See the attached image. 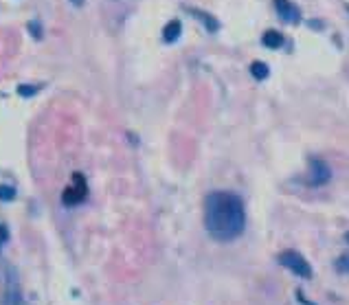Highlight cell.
<instances>
[{
	"mask_svg": "<svg viewBox=\"0 0 349 305\" xmlns=\"http://www.w3.org/2000/svg\"><path fill=\"white\" fill-rule=\"evenodd\" d=\"M204 226L217 242H230L246 226V211L240 196L230 191H213L204 200Z\"/></svg>",
	"mask_w": 349,
	"mask_h": 305,
	"instance_id": "6da1fadb",
	"label": "cell"
},
{
	"mask_svg": "<svg viewBox=\"0 0 349 305\" xmlns=\"http://www.w3.org/2000/svg\"><path fill=\"white\" fill-rule=\"evenodd\" d=\"M279 261H281V266H286L290 270V273L299 275L303 279H309V277H312V266H309L305 257L301 253H296V250H286V253H281Z\"/></svg>",
	"mask_w": 349,
	"mask_h": 305,
	"instance_id": "7a4b0ae2",
	"label": "cell"
},
{
	"mask_svg": "<svg viewBox=\"0 0 349 305\" xmlns=\"http://www.w3.org/2000/svg\"><path fill=\"white\" fill-rule=\"evenodd\" d=\"M329 178H332V169H329L323 161H312V163H309V171H307L309 184H316V187H321V184L329 182Z\"/></svg>",
	"mask_w": 349,
	"mask_h": 305,
	"instance_id": "3957f363",
	"label": "cell"
},
{
	"mask_svg": "<svg viewBox=\"0 0 349 305\" xmlns=\"http://www.w3.org/2000/svg\"><path fill=\"white\" fill-rule=\"evenodd\" d=\"M275 7H277V11H279V16L286 20V22L290 24H296L301 20V11H299V7L292 5L290 0H275Z\"/></svg>",
	"mask_w": 349,
	"mask_h": 305,
	"instance_id": "277c9868",
	"label": "cell"
},
{
	"mask_svg": "<svg viewBox=\"0 0 349 305\" xmlns=\"http://www.w3.org/2000/svg\"><path fill=\"white\" fill-rule=\"evenodd\" d=\"M3 305H20V288L13 273L7 275V283L3 290Z\"/></svg>",
	"mask_w": 349,
	"mask_h": 305,
	"instance_id": "5b68a950",
	"label": "cell"
},
{
	"mask_svg": "<svg viewBox=\"0 0 349 305\" xmlns=\"http://www.w3.org/2000/svg\"><path fill=\"white\" fill-rule=\"evenodd\" d=\"M75 180H77V187H75V189H72V187H70V189H66V191H64V196H62L64 204H68V207H70V204L82 202L84 198H86V187L79 189V184H84V178L79 176V174H75Z\"/></svg>",
	"mask_w": 349,
	"mask_h": 305,
	"instance_id": "8992f818",
	"label": "cell"
},
{
	"mask_svg": "<svg viewBox=\"0 0 349 305\" xmlns=\"http://www.w3.org/2000/svg\"><path fill=\"white\" fill-rule=\"evenodd\" d=\"M180 33H182L180 20H171V22H167L163 29V40L165 42H176V40L180 37Z\"/></svg>",
	"mask_w": 349,
	"mask_h": 305,
	"instance_id": "52a82bcc",
	"label": "cell"
},
{
	"mask_svg": "<svg viewBox=\"0 0 349 305\" xmlns=\"http://www.w3.org/2000/svg\"><path fill=\"white\" fill-rule=\"evenodd\" d=\"M261 42H263V46H268V49H279L283 44V37H281L279 31H266L261 37Z\"/></svg>",
	"mask_w": 349,
	"mask_h": 305,
	"instance_id": "ba28073f",
	"label": "cell"
},
{
	"mask_svg": "<svg viewBox=\"0 0 349 305\" xmlns=\"http://www.w3.org/2000/svg\"><path fill=\"white\" fill-rule=\"evenodd\" d=\"M268 66L263 64V62H253L250 64V75H253L255 79H266L268 77Z\"/></svg>",
	"mask_w": 349,
	"mask_h": 305,
	"instance_id": "9c48e42d",
	"label": "cell"
},
{
	"mask_svg": "<svg viewBox=\"0 0 349 305\" xmlns=\"http://www.w3.org/2000/svg\"><path fill=\"white\" fill-rule=\"evenodd\" d=\"M26 29L31 31V35L35 37V40H42V35H44V31H42V24H40V20L37 18H33V20H29V24H26Z\"/></svg>",
	"mask_w": 349,
	"mask_h": 305,
	"instance_id": "30bf717a",
	"label": "cell"
},
{
	"mask_svg": "<svg viewBox=\"0 0 349 305\" xmlns=\"http://www.w3.org/2000/svg\"><path fill=\"white\" fill-rule=\"evenodd\" d=\"M16 198V189L9 187V184H0V200L3 202H11Z\"/></svg>",
	"mask_w": 349,
	"mask_h": 305,
	"instance_id": "8fae6325",
	"label": "cell"
},
{
	"mask_svg": "<svg viewBox=\"0 0 349 305\" xmlns=\"http://www.w3.org/2000/svg\"><path fill=\"white\" fill-rule=\"evenodd\" d=\"M193 13L202 20L204 24H207V29H209V31H217V22L213 20V16H209V13H202V11H193Z\"/></svg>",
	"mask_w": 349,
	"mask_h": 305,
	"instance_id": "7c38bea8",
	"label": "cell"
},
{
	"mask_svg": "<svg viewBox=\"0 0 349 305\" xmlns=\"http://www.w3.org/2000/svg\"><path fill=\"white\" fill-rule=\"evenodd\" d=\"M40 88H42V86H20L18 95L20 97H33L35 92H40Z\"/></svg>",
	"mask_w": 349,
	"mask_h": 305,
	"instance_id": "4fadbf2b",
	"label": "cell"
},
{
	"mask_svg": "<svg viewBox=\"0 0 349 305\" xmlns=\"http://www.w3.org/2000/svg\"><path fill=\"white\" fill-rule=\"evenodd\" d=\"M336 270H340V273H349V255H342L336 259Z\"/></svg>",
	"mask_w": 349,
	"mask_h": 305,
	"instance_id": "5bb4252c",
	"label": "cell"
},
{
	"mask_svg": "<svg viewBox=\"0 0 349 305\" xmlns=\"http://www.w3.org/2000/svg\"><path fill=\"white\" fill-rule=\"evenodd\" d=\"M7 240H9V231H7V226H3V224H0V246H3Z\"/></svg>",
	"mask_w": 349,
	"mask_h": 305,
	"instance_id": "9a60e30c",
	"label": "cell"
},
{
	"mask_svg": "<svg viewBox=\"0 0 349 305\" xmlns=\"http://www.w3.org/2000/svg\"><path fill=\"white\" fill-rule=\"evenodd\" d=\"M70 3H72V5H77V7H79V5H84V3H86V0H70Z\"/></svg>",
	"mask_w": 349,
	"mask_h": 305,
	"instance_id": "2e32d148",
	"label": "cell"
},
{
	"mask_svg": "<svg viewBox=\"0 0 349 305\" xmlns=\"http://www.w3.org/2000/svg\"><path fill=\"white\" fill-rule=\"evenodd\" d=\"M345 242H347V244H349V233H347V235H345Z\"/></svg>",
	"mask_w": 349,
	"mask_h": 305,
	"instance_id": "e0dca14e",
	"label": "cell"
}]
</instances>
